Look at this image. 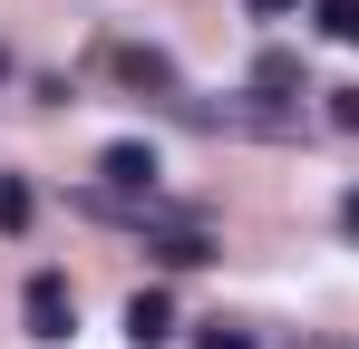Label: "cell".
<instances>
[{
    "mask_svg": "<svg viewBox=\"0 0 359 349\" xmlns=\"http://www.w3.org/2000/svg\"><path fill=\"white\" fill-rule=\"evenodd\" d=\"M340 233L359 242V184H340Z\"/></svg>",
    "mask_w": 359,
    "mask_h": 349,
    "instance_id": "cell-11",
    "label": "cell"
},
{
    "mask_svg": "<svg viewBox=\"0 0 359 349\" xmlns=\"http://www.w3.org/2000/svg\"><path fill=\"white\" fill-rule=\"evenodd\" d=\"M320 116H330L340 136H359V88H330V107H320Z\"/></svg>",
    "mask_w": 359,
    "mask_h": 349,
    "instance_id": "cell-10",
    "label": "cell"
},
{
    "mask_svg": "<svg viewBox=\"0 0 359 349\" xmlns=\"http://www.w3.org/2000/svg\"><path fill=\"white\" fill-rule=\"evenodd\" d=\"M0 78H10V49H0Z\"/></svg>",
    "mask_w": 359,
    "mask_h": 349,
    "instance_id": "cell-13",
    "label": "cell"
},
{
    "mask_svg": "<svg viewBox=\"0 0 359 349\" xmlns=\"http://www.w3.org/2000/svg\"><path fill=\"white\" fill-rule=\"evenodd\" d=\"M146 252H156L165 272H194V262H214V233H204V214H175V224L146 233Z\"/></svg>",
    "mask_w": 359,
    "mask_h": 349,
    "instance_id": "cell-4",
    "label": "cell"
},
{
    "mask_svg": "<svg viewBox=\"0 0 359 349\" xmlns=\"http://www.w3.org/2000/svg\"><path fill=\"white\" fill-rule=\"evenodd\" d=\"M107 78H126V88H136V97H156V107H175L184 97V78H175V58L156 49V39H107Z\"/></svg>",
    "mask_w": 359,
    "mask_h": 349,
    "instance_id": "cell-1",
    "label": "cell"
},
{
    "mask_svg": "<svg viewBox=\"0 0 359 349\" xmlns=\"http://www.w3.org/2000/svg\"><path fill=\"white\" fill-rule=\"evenodd\" d=\"M20 320H29V340H68V330H78V291H68V272H29Z\"/></svg>",
    "mask_w": 359,
    "mask_h": 349,
    "instance_id": "cell-2",
    "label": "cell"
},
{
    "mask_svg": "<svg viewBox=\"0 0 359 349\" xmlns=\"http://www.w3.org/2000/svg\"><path fill=\"white\" fill-rule=\"evenodd\" d=\"M243 10H252V20H292L301 0H243Z\"/></svg>",
    "mask_w": 359,
    "mask_h": 349,
    "instance_id": "cell-12",
    "label": "cell"
},
{
    "mask_svg": "<svg viewBox=\"0 0 359 349\" xmlns=\"http://www.w3.org/2000/svg\"><path fill=\"white\" fill-rule=\"evenodd\" d=\"M311 20H320V39L359 49V0H311Z\"/></svg>",
    "mask_w": 359,
    "mask_h": 349,
    "instance_id": "cell-8",
    "label": "cell"
},
{
    "mask_svg": "<svg viewBox=\"0 0 359 349\" xmlns=\"http://www.w3.org/2000/svg\"><path fill=\"white\" fill-rule=\"evenodd\" d=\"M252 97L301 107V58H292V49H262V58H252Z\"/></svg>",
    "mask_w": 359,
    "mask_h": 349,
    "instance_id": "cell-6",
    "label": "cell"
},
{
    "mask_svg": "<svg viewBox=\"0 0 359 349\" xmlns=\"http://www.w3.org/2000/svg\"><path fill=\"white\" fill-rule=\"evenodd\" d=\"M156 146H146V136H117V146H107V156H97V194H156Z\"/></svg>",
    "mask_w": 359,
    "mask_h": 349,
    "instance_id": "cell-3",
    "label": "cell"
},
{
    "mask_svg": "<svg viewBox=\"0 0 359 349\" xmlns=\"http://www.w3.org/2000/svg\"><path fill=\"white\" fill-rule=\"evenodd\" d=\"M126 340H136V349H165V340H175V301H165L156 282L126 301Z\"/></svg>",
    "mask_w": 359,
    "mask_h": 349,
    "instance_id": "cell-5",
    "label": "cell"
},
{
    "mask_svg": "<svg viewBox=\"0 0 359 349\" xmlns=\"http://www.w3.org/2000/svg\"><path fill=\"white\" fill-rule=\"evenodd\" d=\"M194 349H262V340H252L243 320H204V330H194Z\"/></svg>",
    "mask_w": 359,
    "mask_h": 349,
    "instance_id": "cell-9",
    "label": "cell"
},
{
    "mask_svg": "<svg viewBox=\"0 0 359 349\" xmlns=\"http://www.w3.org/2000/svg\"><path fill=\"white\" fill-rule=\"evenodd\" d=\"M29 214H39L29 174H0V233H29Z\"/></svg>",
    "mask_w": 359,
    "mask_h": 349,
    "instance_id": "cell-7",
    "label": "cell"
}]
</instances>
